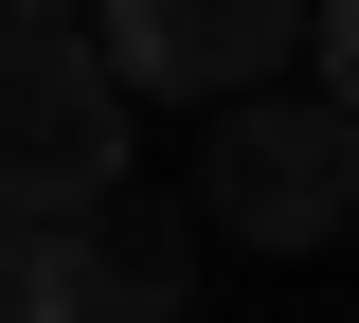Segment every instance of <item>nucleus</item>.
<instances>
[{"mask_svg":"<svg viewBox=\"0 0 359 323\" xmlns=\"http://www.w3.org/2000/svg\"><path fill=\"white\" fill-rule=\"evenodd\" d=\"M126 180V90L90 18H0V216H90Z\"/></svg>","mask_w":359,"mask_h":323,"instance_id":"1","label":"nucleus"},{"mask_svg":"<svg viewBox=\"0 0 359 323\" xmlns=\"http://www.w3.org/2000/svg\"><path fill=\"white\" fill-rule=\"evenodd\" d=\"M198 216L252 233V252H323V233L359 216V108H323V90H233L216 144H198Z\"/></svg>","mask_w":359,"mask_h":323,"instance_id":"2","label":"nucleus"},{"mask_svg":"<svg viewBox=\"0 0 359 323\" xmlns=\"http://www.w3.org/2000/svg\"><path fill=\"white\" fill-rule=\"evenodd\" d=\"M90 54H108V90H269L287 54H306V0H90Z\"/></svg>","mask_w":359,"mask_h":323,"instance_id":"3","label":"nucleus"},{"mask_svg":"<svg viewBox=\"0 0 359 323\" xmlns=\"http://www.w3.org/2000/svg\"><path fill=\"white\" fill-rule=\"evenodd\" d=\"M198 305V216H162V198H90L72 216V323H180Z\"/></svg>","mask_w":359,"mask_h":323,"instance_id":"4","label":"nucleus"},{"mask_svg":"<svg viewBox=\"0 0 359 323\" xmlns=\"http://www.w3.org/2000/svg\"><path fill=\"white\" fill-rule=\"evenodd\" d=\"M0 323H72V216H0Z\"/></svg>","mask_w":359,"mask_h":323,"instance_id":"5","label":"nucleus"},{"mask_svg":"<svg viewBox=\"0 0 359 323\" xmlns=\"http://www.w3.org/2000/svg\"><path fill=\"white\" fill-rule=\"evenodd\" d=\"M306 54H323V108H359V0H306Z\"/></svg>","mask_w":359,"mask_h":323,"instance_id":"6","label":"nucleus"},{"mask_svg":"<svg viewBox=\"0 0 359 323\" xmlns=\"http://www.w3.org/2000/svg\"><path fill=\"white\" fill-rule=\"evenodd\" d=\"M0 18H90V0H0Z\"/></svg>","mask_w":359,"mask_h":323,"instance_id":"7","label":"nucleus"}]
</instances>
